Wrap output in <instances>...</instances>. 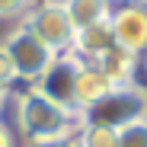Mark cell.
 Instances as JSON below:
<instances>
[{
    "label": "cell",
    "instance_id": "cell-3",
    "mask_svg": "<svg viewBox=\"0 0 147 147\" xmlns=\"http://www.w3.org/2000/svg\"><path fill=\"white\" fill-rule=\"evenodd\" d=\"M7 45V51H10V58H13V67H16V77H19V83H26V86H32L42 74L51 67V61L58 58L48 45H42L22 22H16V26H10V32L0 38Z\"/></svg>",
    "mask_w": 147,
    "mask_h": 147
},
{
    "label": "cell",
    "instance_id": "cell-18",
    "mask_svg": "<svg viewBox=\"0 0 147 147\" xmlns=\"http://www.w3.org/2000/svg\"><path fill=\"white\" fill-rule=\"evenodd\" d=\"M141 67H144V70H147V58H144V64H141Z\"/></svg>",
    "mask_w": 147,
    "mask_h": 147
},
{
    "label": "cell",
    "instance_id": "cell-10",
    "mask_svg": "<svg viewBox=\"0 0 147 147\" xmlns=\"http://www.w3.org/2000/svg\"><path fill=\"white\" fill-rule=\"evenodd\" d=\"M61 7H64V13H67L74 29H86L93 22L109 19L112 0H61Z\"/></svg>",
    "mask_w": 147,
    "mask_h": 147
},
{
    "label": "cell",
    "instance_id": "cell-13",
    "mask_svg": "<svg viewBox=\"0 0 147 147\" xmlns=\"http://www.w3.org/2000/svg\"><path fill=\"white\" fill-rule=\"evenodd\" d=\"M115 147H147V121H134V125L121 128Z\"/></svg>",
    "mask_w": 147,
    "mask_h": 147
},
{
    "label": "cell",
    "instance_id": "cell-19",
    "mask_svg": "<svg viewBox=\"0 0 147 147\" xmlns=\"http://www.w3.org/2000/svg\"><path fill=\"white\" fill-rule=\"evenodd\" d=\"M138 3H147V0H138Z\"/></svg>",
    "mask_w": 147,
    "mask_h": 147
},
{
    "label": "cell",
    "instance_id": "cell-4",
    "mask_svg": "<svg viewBox=\"0 0 147 147\" xmlns=\"http://www.w3.org/2000/svg\"><path fill=\"white\" fill-rule=\"evenodd\" d=\"M22 26H26L42 45H48L55 55H67L70 48H74V35H77V29L70 26L64 7H58V3L38 0V3L26 13Z\"/></svg>",
    "mask_w": 147,
    "mask_h": 147
},
{
    "label": "cell",
    "instance_id": "cell-1",
    "mask_svg": "<svg viewBox=\"0 0 147 147\" xmlns=\"http://www.w3.org/2000/svg\"><path fill=\"white\" fill-rule=\"evenodd\" d=\"M10 102H13L16 131H19V138L26 144L70 138V134H77V128H80V115L77 112H67V109L55 106L51 99H45V96L35 93L32 86L13 90Z\"/></svg>",
    "mask_w": 147,
    "mask_h": 147
},
{
    "label": "cell",
    "instance_id": "cell-2",
    "mask_svg": "<svg viewBox=\"0 0 147 147\" xmlns=\"http://www.w3.org/2000/svg\"><path fill=\"white\" fill-rule=\"evenodd\" d=\"M134 121H147V83L141 80L112 86L99 102L80 112V125H99L109 131H121Z\"/></svg>",
    "mask_w": 147,
    "mask_h": 147
},
{
    "label": "cell",
    "instance_id": "cell-5",
    "mask_svg": "<svg viewBox=\"0 0 147 147\" xmlns=\"http://www.w3.org/2000/svg\"><path fill=\"white\" fill-rule=\"evenodd\" d=\"M109 26L115 35V45L134 55L141 64L147 58V3L138 0H112Z\"/></svg>",
    "mask_w": 147,
    "mask_h": 147
},
{
    "label": "cell",
    "instance_id": "cell-14",
    "mask_svg": "<svg viewBox=\"0 0 147 147\" xmlns=\"http://www.w3.org/2000/svg\"><path fill=\"white\" fill-rule=\"evenodd\" d=\"M16 86H19V77H16V67H13V58H10V51H7V45L0 42V90L13 93Z\"/></svg>",
    "mask_w": 147,
    "mask_h": 147
},
{
    "label": "cell",
    "instance_id": "cell-15",
    "mask_svg": "<svg viewBox=\"0 0 147 147\" xmlns=\"http://www.w3.org/2000/svg\"><path fill=\"white\" fill-rule=\"evenodd\" d=\"M26 147H80V144H77V134H70V138H55V141H35Z\"/></svg>",
    "mask_w": 147,
    "mask_h": 147
},
{
    "label": "cell",
    "instance_id": "cell-9",
    "mask_svg": "<svg viewBox=\"0 0 147 147\" xmlns=\"http://www.w3.org/2000/svg\"><path fill=\"white\" fill-rule=\"evenodd\" d=\"M109 90H112V83L102 77V70L83 61V67H80V74H77V115H80L83 109H90L93 102H99Z\"/></svg>",
    "mask_w": 147,
    "mask_h": 147
},
{
    "label": "cell",
    "instance_id": "cell-17",
    "mask_svg": "<svg viewBox=\"0 0 147 147\" xmlns=\"http://www.w3.org/2000/svg\"><path fill=\"white\" fill-rule=\"evenodd\" d=\"M10 106V93L7 90H0V118H3V109Z\"/></svg>",
    "mask_w": 147,
    "mask_h": 147
},
{
    "label": "cell",
    "instance_id": "cell-6",
    "mask_svg": "<svg viewBox=\"0 0 147 147\" xmlns=\"http://www.w3.org/2000/svg\"><path fill=\"white\" fill-rule=\"evenodd\" d=\"M80 67H83V61L74 51L58 55L51 61V67L32 83V90L42 93L45 99H51L55 106H61L67 112H77V74H80Z\"/></svg>",
    "mask_w": 147,
    "mask_h": 147
},
{
    "label": "cell",
    "instance_id": "cell-11",
    "mask_svg": "<svg viewBox=\"0 0 147 147\" xmlns=\"http://www.w3.org/2000/svg\"><path fill=\"white\" fill-rule=\"evenodd\" d=\"M118 131L99 128V125H80L77 128V144L80 147H115Z\"/></svg>",
    "mask_w": 147,
    "mask_h": 147
},
{
    "label": "cell",
    "instance_id": "cell-16",
    "mask_svg": "<svg viewBox=\"0 0 147 147\" xmlns=\"http://www.w3.org/2000/svg\"><path fill=\"white\" fill-rule=\"evenodd\" d=\"M0 147H16V138H13V131L3 118H0Z\"/></svg>",
    "mask_w": 147,
    "mask_h": 147
},
{
    "label": "cell",
    "instance_id": "cell-7",
    "mask_svg": "<svg viewBox=\"0 0 147 147\" xmlns=\"http://www.w3.org/2000/svg\"><path fill=\"white\" fill-rule=\"evenodd\" d=\"M93 67L102 70V77L112 83V86H121V83H134L138 80V70H141V61L134 55H128L125 48L112 45L106 55H99L96 61H90Z\"/></svg>",
    "mask_w": 147,
    "mask_h": 147
},
{
    "label": "cell",
    "instance_id": "cell-8",
    "mask_svg": "<svg viewBox=\"0 0 147 147\" xmlns=\"http://www.w3.org/2000/svg\"><path fill=\"white\" fill-rule=\"evenodd\" d=\"M115 45V35H112V26H109V19L102 22H93V26L86 29H77V35H74V48L70 51L77 55L80 61H96L99 55H106L109 48Z\"/></svg>",
    "mask_w": 147,
    "mask_h": 147
},
{
    "label": "cell",
    "instance_id": "cell-12",
    "mask_svg": "<svg viewBox=\"0 0 147 147\" xmlns=\"http://www.w3.org/2000/svg\"><path fill=\"white\" fill-rule=\"evenodd\" d=\"M38 3V0H0V22H10V26H16V22L26 19V13Z\"/></svg>",
    "mask_w": 147,
    "mask_h": 147
}]
</instances>
